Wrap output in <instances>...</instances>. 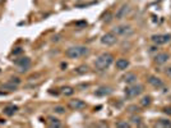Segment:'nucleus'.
Masks as SVG:
<instances>
[{
	"label": "nucleus",
	"instance_id": "f257e3e1",
	"mask_svg": "<svg viewBox=\"0 0 171 128\" xmlns=\"http://www.w3.org/2000/svg\"><path fill=\"white\" fill-rule=\"evenodd\" d=\"M114 62V57L110 53H103V54L99 55L97 59L94 60V68L97 71H105Z\"/></svg>",
	"mask_w": 171,
	"mask_h": 128
},
{
	"label": "nucleus",
	"instance_id": "f03ea898",
	"mask_svg": "<svg viewBox=\"0 0 171 128\" xmlns=\"http://www.w3.org/2000/svg\"><path fill=\"white\" fill-rule=\"evenodd\" d=\"M90 54V49L86 46H72L65 51V55L69 59H78Z\"/></svg>",
	"mask_w": 171,
	"mask_h": 128
},
{
	"label": "nucleus",
	"instance_id": "7ed1b4c3",
	"mask_svg": "<svg viewBox=\"0 0 171 128\" xmlns=\"http://www.w3.org/2000/svg\"><path fill=\"white\" fill-rule=\"evenodd\" d=\"M143 86L142 85H130L129 87L125 89V96L128 99H133V98H137V96H139L142 92H143Z\"/></svg>",
	"mask_w": 171,
	"mask_h": 128
},
{
	"label": "nucleus",
	"instance_id": "20e7f679",
	"mask_svg": "<svg viewBox=\"0 0 171 128\" xmlns=\"http://www.w3.org/2000/svg\"><path fill=\"white\" fill-rule=\"evenodd\" d=\"M112 32L116 36H129L133 34V28L129 25H120V26H115L112 28Z\"/></svg>",
	"mask_w": 171,
	"mask_h": 128
},
{
	"label": "nucleus",
	"instance_id": "39448f33",
	"mask_svg": "<svg viewBox=\"0 0 171 128\" xmlns=\"http://www.w3.org/2000/svg\"><path fill=\"white\" fill-rule=\"evenodd\" d=\"M151 41L153 42L155 45H165L167 42L171 41V35L170 34H157V35H153L151 37Z\"/></svg>",
	"mask_w": 171,
	"mask_h": 128
},
{
	"label": "nucleus",
	"instance_id": "423d86ee",
	"mask_svg": "<svg viewBox=\"0 0 171 128\" xmlns=\"http://www.w3.org/2000/svg\"><path fill=\"white\" fill-rule=\"evenodd\" d=\"M101 42L106 46H112L117 42V36L114 34V32H107V34H105L102 37H101Z\"/></svg>",
	"mask_w": 171,
	"mask_h": 128
},
{
	"label": "nucleus",
	"instance_id": "0eeeda50",
	"mask_svg": "<svg viewBox=\"0 0 171 128\" xmlns=\"http://www.w3.org/2000/svg\"><path fill=\"white\" fill-rule=\"evenodd\" d=\"M15 64L19 68V72H27L31 67V59L24 57V58H19L15 60Z\"/></svg>",
	"mask_w": 171,
	"mask_h": 128
},
{
	"label": "nucleus",
	"instance_id": "6e6552de",
	"mask_svg": "<svg viewBox=\"0 0 171 128\" xmlns=\"http://www.w3.org/2000/svg\"><path fill=\"white\" fill-rule=\"evenodd\" d=\"M129 12H130V5L129 4H123L119 9H117V12L115 14V18L116 19H123V18H125L128 14H129Z\"/></svg>",
	"mask_w": 171,
	"mask_h": 128
},
{
	"label": "nucleus",
	"instance_id": "1a4fd4ad",
	"mask_svg": "<svg viewBox=\"0 0 171 128\" xmlns=\"http://www.w3.org/2000/svg\"><path fill=\"white\" fill-rule=\"evenodd\" d=\"M69 108L73 110H82L86 108V103L81 99H73L69 101Z\"/></svg>",
	"mask_w": 171,
	"mask_h": 128
},
{
	"label": "nucleus",
	"instance_id": "9d476101",
	"mask_svg": "<svg viewBox=\"0 0 171 128\" xmlns=\"http://www.w3.org/2000/svg\"><path fill=\"white\" fill-rule=\"evenodd\" d=\"M148 82H149V85H152V86H153L155 89H157V90L164 87L162 80L158 78V77H156V76H149V77H148Z\"/></svg>",
	"mask_w": 171,
	"mask_h": 128
},
{
	"label": "nucleus",
	"instance_id": "9b49d317",
	"mask_svg": "<svg viewBox=\"0 0 171 128\" xmlns=\"http://www.w3.org/2000/svg\"><path fill=\"white\" fill-rule=\"evenodd\" d=\"M170 59L167 53H158V54L155 57V63L158 64V66H161V64H165L167 63V60Z\"/></svg>",
	"mask_w": 171,
	"mask_h": 128
},
{
	"label": "nucleus",
	"instance_id": "f8f14e48",
	"mask_svg": "<svg viewBox=\"0 0 171 128\" xmlns=\"http://www.w3.org/2000/svg\"><path fill=\"white\" fill-rule=\"evenodd\" d=\"M112 92V89L109 87V86H101L99 90H96V95L97 96H109L110 94Z\"/></svg>",
	"mask_w": 171,
	"mask_h": 128
},
{
	"label": "nucleus",
	"instance_id": "ddd939ff",
	"mask_svg": "<svg viewBox=\"0 0 171 128\" xmlns=\"http://www.w3.org/2000/svg\"><path fill=\"white\" fill-rule=\"evenodd\" d=\"M137 76H135V74L134 73H132V72H128L126 74H125V76L123 77V81L124 82H126V83H129V85H133V83H135L137 82Z\"/></svg>",
	"mask_w": 171,
	"mask_h": 128
},
{
	"label": "nucleus",
	"instance_id": "4468645a",
	"mask_svg": "<svg viewBox=\"0 0 171 128\" xmlns=\"http://www.w3.org/2000/svg\"><path fill=\"white\" fill-rule=\"evenodd\" d=\"M128 67H129V60H126V59H124V58L116 60V68H117V69L125 71Z\"/></svg>",
	"mask_w": 171,
	"mask_h": 128
},
{
	"label": "nucleus",
	"instance_id": "2eb2a0df",
	"mask_svg": "<svg viewBox=\"0 0 171 128\" xmlns=\"http://www.w3.org/2000/svg\"><path fill=\"white\" fill-rule=\"evenodd\" d=\"M17 110H18L17 105H8V106L4 108V114L8 115V117H12V115H14L17 113Z\"/></svg>",
	"mask_w": 171,
	"mask_h": 128
},
{
	"label": "nucleus",
	"instance_id": "dca6fc26",
	"mask_svg": "<svg viewBox=\"0 0 171 128\" xmlns=\"http://www.w3.org/2000/svg\"><path fill=\"white\" fill-rule=\"evenodd\" d=\"M19 86V85H17V83H14L13 81H8V82H5L4 85H2V89L3 90H9V91H13V90H17V87Z\"/></svg>",
	"mask_w": 171,
	"mask_h": 128
},
{
	"label": "nucleus",
	"instance_id": "f3484780",
	"mask_svg": "<svg viewBox=\"0 0 171 128\" xmlns=\"http://www.w3.org/2000/svg\"><path fill=\"white\" fill-rule=\"evenodd\" d=\"M61 94L64 96H72L74 94V89L72 86H64V87H61Z\"/></svg>",
	"mask_w": 171,
	"mask_h": 128
},
{
	"label": "nucleus",
	"instance_id": "a211bd4d",
	"mask_svg": "<svg viewBox=\"0 0 171 128\" xmlns=\"http://www.w3.org/2000/svg\"><path fill=\"white\" fill-rule=\"evenodd\" d=\"M49 126L50 127H61V123L59 122V119L54 118V117H49Z\"/></svg>",
	"mask_w": 171,
	"mask_h": 128
},
{
	"label": "nucleus",
	"instance_id": "6ab92c4d",
	"mask_svg": "<svg viewBox=\"0 0 171 128\" xmlns=\"http://www.w3.org/2000/svg\"><path fill=\"white\" fill-rule=\"evenodd\" d=\"M152 104V98L151 96H144V98H142L141 100V105L144 106V108H147V106H149Z\"/></svg>",
	"mask_w": 171,
	"mask_h": 128
},
{
	"label": "nucleus",
	"instance_id": "aec40b11",
	"mask_svg": "<svg viewBox=\"0 0 171 128\" xmlns=\"http://www.w3.org/2000/svg\"><path fill=\"white\" fill-rule=\"evenodd\" d=\"M76 72H77L78 74H84V73H87V72H88V66H86V64H83V66H79V67L76 69Z\"/></svg>",
	"mask_w": 171,
	"mask_h": 128
},
{
	"label": "nucleus",
	"instance_id": "412c9836",
	"mask_svg": "<svg viewBox=\"0 0 171 128\" xmlns=\"http://www.w3.org/2000/svg\"><path fill=\"white\" fill-rule=\"evenodd\" d=\"M130 121H132V124H137V126H139L142 123V118H141V117H137V115L132 117Z\"/></svg>",
	"mask_w": 171,
	"mask_h": 128
},
{
	"label": "nucleus",
	"instance_id": "4be33fe9",
	"mask_svg": "<svg viewBox=\"0 0 171 128\" xmlns=\"http://www.w3.org/2000/svg\"><path fill=\"white\" fill-rule=\"evenodd\" d=\"M116 127H117V128H129V127H130V123H128V122H125V121L117 122V123H116Z\"/></svg>",
	"mask_w": 171,
	"mask_h": 128
},
{
	"label": "nucleus",
	"instance_id": "5701e85b",
	"mask_svg": "<svg viewBox=\"0 0 171 128\" xmlns=\"http://www.w3.org/2000/svg\"><path fill=\"white\" fill-rule=\"evenodd\" d=\"M158 126H161V127H171V122L169 119H160Z\"/></svg>",
	"mask_w": 171,
	"mask_h": 128
},
{
	"label": "nucleus",
	"instance_id": "b1692460",
	"mask_svg": "<svg viewBox=\"0 0 171 128\" xmlns=\"http://www.w3.org/2000/svg\"><path fill=\"white\" fill-rule=\"evenodd\" d=\"M54 112L56 114H64V113H65V108L61 106V105H58V106H55V108H54Z\"/></svg>",
	"mask_w": 171,
	"mask_h": 128
},
{
	"label": "nucleus",
	"instance_id": "393cba45",
	"mask_svg": "<svg viewBox=\"0 0 171 128\" xmlns=\"http://www.w3.org/2000/svg\"><path fill=\"white\" fill-rule=\"evenodd\" d=\"M128 110H129L130 113H138V112H139V106H137V105H130L129 108H128Z\"/></svg>",
	"mask_w": 171,
	"mask_h": 128
},
{
	"label": "nucleus",
	"instance_id": "a878e982",
	"mask_svg": "<svg viewBox=\"0 0 171 128\" xmlns=\"http://www.w3.org/2000/svg\"><path fill=\"white\" fill-rule=\"evenodd\" d=\"M165 74H166V76L171 80V67H169V68H166V71H165Z\"/></svg>",
	"mask_w": 171,
	"mask_h": 128
},
{
	"label": "nucleus",
	"instance_id": "bb28decb",
	"mask_svg": "<svg viewBox=\"0 0 171 128\" xmlns=\"http://www.w3.org/2000/svg\"><path fill=\"white\" fill-rule=\"evenodd\" d=\"M164 113L171 115V106H167V108H164Z\"/></svg>",
	"mask_w": 171,
	"mask_h": 128
},
{
	"label": "nucleus",
	"instance_id": "cd10ccee",
	"mask_svg": "<svg viewBox=\"0 0 171 128\" xmlns=\"http://www.w3.org/2000/svg\"><path fill=\"white\" fill-rule=\"evenodd\" d=\"M10 81H13V82L17 83V85H20V80H19L18 77H12V78H10Z\"/></svg>",
	"mask_w": 171,
	"mask_h": 128
},
{
	"label": "nucleus",
	"instance_id": "c85d7f7f",
	"mask_svg": "<svg viewBox=\"0 0 171 128\" xmlns=\"http://www.w3.org/2000/svg\"><path fill=\"white\" fill-rule=\"evenodd\" d=\"M22 51H23V49H22V48H18L17 50H14V51H13V54H14V55H18V54H20V53H22Z\"/></svg>",
	"mask_w": 171,
	"mask_h": 128
}]
</instances>
